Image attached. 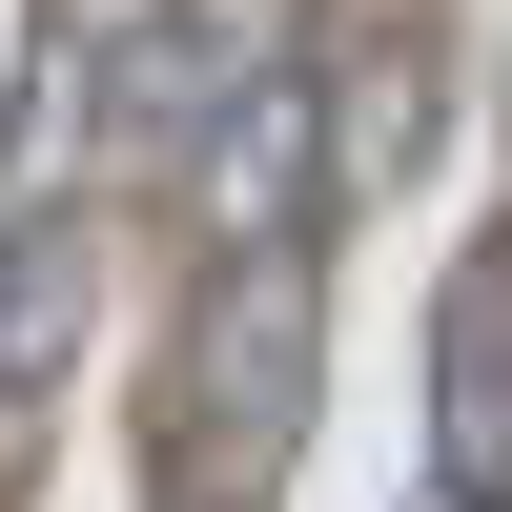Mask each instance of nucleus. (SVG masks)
<instances>
[{
    "mask_svg": "<svg viewBox=\"0 0 512 512\" xmlns=\"http://www.w3.org/2000/svg\"><path fill=\"white\" fill-rule=\"evenodd\" d=\"M410 492H431V512H512V226H472V267H451V308H431Z\"/></svg>",
    "mask_w": 512,
    "mask_h": 512,
    "instance_id": "obj_3",
    "label": "nucleus"
},
{
    "mask_svg": "<svg viewBox=\"0 0 512 512\" xmlns=\"http://www.w3.org/2000/svg\"><path fill=\"white\" fill-rule=\"evenodd\" d=\"M308 308H328V246L185 267V472H287V431H308Z\"/></svg>",
    "mask_w": 512,
    "mask_h": 512,
    "instance_id": "obj_1",
    "label": "nucleus"
},
{
    "mask_svg": "<svg viewBox=\"0 0 512 512\" xmlns=\"http://www.w3.org/2000/svg\"><path fill=\"white\" fill-rule=\"evenodd\" d=\"M451 103H472V62H451V21H431V0H369V21H328V226L431 185Z\"/></svg>",
    "mask_w": 512,
    "mask_h": 512,
    "instance_id": "obj_2",
    "label": "nucleus"
},
{
    "mask_svg": "<svg viewBox=\"0 0 512 512\" xmlns=\"http://www.w3.org/2000/svg\"><path fill=\"white\" fill-rule=\"evenodd\" d=\"M41 62H62V0H0V123L41 103Z\"/></svg>",
    "mask_w": 512,
    "mask_h": 512,
    "instance_id": "obj_4",
    "label": "nucleus"
}]
</instances>
